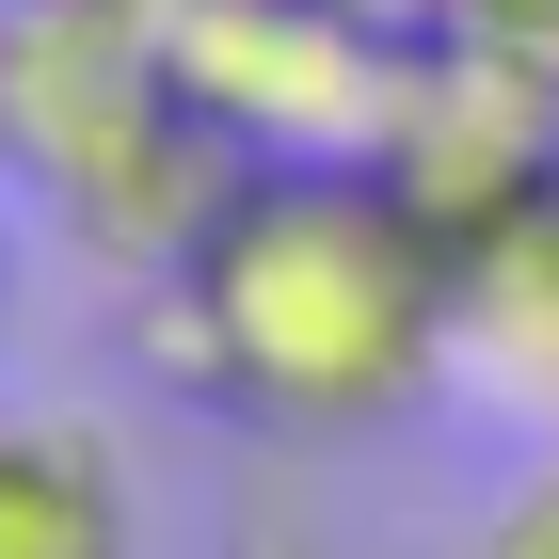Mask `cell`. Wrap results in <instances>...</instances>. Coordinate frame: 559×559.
<instances>
[{"mask_svg":"<svg viewBox=\"0 0 559 559\" xmlns=\"http://www.w3.org/2000/svg\"><path fill=\"white\" fill-rule=\"evenodd\" d=\"M464 559H559V448L527 479H496V512L464 527Z\"/></svg>","mask_w":559,"mask_h":559,"instance_id":"cell-9","label":"cell"},{"mask_svg":"<svg viewBox=\"0 0 559 559\" xmlns=\"http://www.w3.org/2000/svg\"><path fill=\"white\" fill-rule=\"evenodd\" d=\"M240 176H257V144H224L192 96H160V112H129L81 176H48V209H64V240H81L96 272L160 288V272H192V240L240 209Z\"/></svg>","mask_w":559,"mask_h":559,"instance_id":"cell-4","label":"cell"},{"mask_svg":"<svg viewBox=\"0 0 559 559\" xmlns=\"http://www.w3.org/2000/svg\"><path fill=\"white\" fill-rule=\"evenodd\" d=\"M240 559H320V544H240Z\"/></svg>","mask_w":559,"mask_h":559,"instance_id":"cell-13","label":"cell"},{"mask_svg":"<svg viewBox=\"0 0 559 559\" xmlns=\"http://www.w3.org/2000/svg\"><path fill=\"white\" fill-rule=\"evenodd\" d=\"M368 176H384L400 209L464 257L479 224H512L527 192L559 176V96L496 81V64H479V48H448V33H400L384 112H368Z\"/></svg>","mask_w":559,"mask_h":559,"instance_id":"cell-3","label":"cell"},{"mask_svg":"<svg viewBox=\"0 0 559 559\" xmlns=\"http://www.w3.org/2000/svg\"><path fill=\"white\" fill-rule=\"evenodd\" d=\"M352 16H368V33H416V16H431V0H352Z\"/></svg>","mask_w":559,"mask_h":559,"instance_id":"cell-10","label":"cell"},{"mask_svg":"<svg viewBox=\"0 0 559 559\" xmlns=\"http://www.w3.org/2000/svg\"><path fill=\"white\" fill-rule=\"evenodd\" d=\"M0 320H16V240H0Z\"/></svg>","mask_w":559,"mask_h":559,"instance_id":"cell-12","label":"cell"},{"mask_svg":"<svg viewBox=\"0 0 559 559\" xmlns=\"http://www.w3.org/2000/svg\"><path fill=\"white\" fill-rule=\"evenodd\" d=\"M160 64H176V96H192L224 144H257V160H368V112H384L400 33H368L352 0H176Z\"/></svg>","mask_w":559,"mask_h":559,"instance_id":"cell-2","label":"cell"},{"mask_svg":"<svg viewBox=\"0 0 559 559\" xmlns=\"http://www.w3.org/2000/svg\"><path fill=\"white\" fill-rule=\"evenodd\" d=\"M448 384L559 431V176L448 257Z\"/></svg>","mask_w":559,"mask_h":559,"instance_id":"cell-6","label":"cell"},{"mask_svg":"<svg viewBox=\"0 0 559 559\" xmlns=\"http://www.w3.org/2000/svg\"><path fill=\"white\" fill-rule=\"evenodd\" d=\"M112 16H144V33H160V16H176V0H112Z\"/></svg>","mask_w":559,"mask_h":559,"instance_id":"cell-11","label":"cell"},{"mask_svg":"<svg viewBox=\"0 0 559 559\" xmlns=\"http://www.w3.org/2000/svg\"><path fill=\"white\" fill-rule=\"evenodd\" d=\"M0 559H144L129 448L96 416H0Z\"/></svg>","mask_w":559,"mask_h":559,"instance_id":"cell-7","label":"cell"},{"mask_svg":"<svg viewBox=\"0 0 559 559\" xmlns=\"http://www.w3.org/2000/svg\"><path fill=\"white\" fill-rule=\"evenodd\" d=\"M129 352L224 431L352 448L448 384V240L368 160H257L192 272L129 304Z\"/></svg>","mask_w":559,"mask_h":559,"instance_id":"cell-1","label":"cell"},{"mask_svg":"<svg viewBox=\"0 0 559 559\" xmlns=\"http://www.w3.org/2000/svg\"><path fill=\"white\" fill-rule=\"evenodd\" d=\"M416 33L479 48V64H496V81H527V96H559V0H431Z\"/></svg>","mask_w":559,"mask_h":559,"instance_id":"cell-8","label":"cell"},{"mask_svg":"<svg viewBox=\"0 0 559 559\" xmlns=\"http://www.w3.org/2000/svg\"><path fill=\"white\" fill-rule=\"evenodd\" d=\"M160 96H176V64H160L144 16H112V0H0V160L81 176Z\"/></svg>","mask_w":559,"mask_h":559,"instance_id":"cell-5","label":"cell"}]
</instances>
